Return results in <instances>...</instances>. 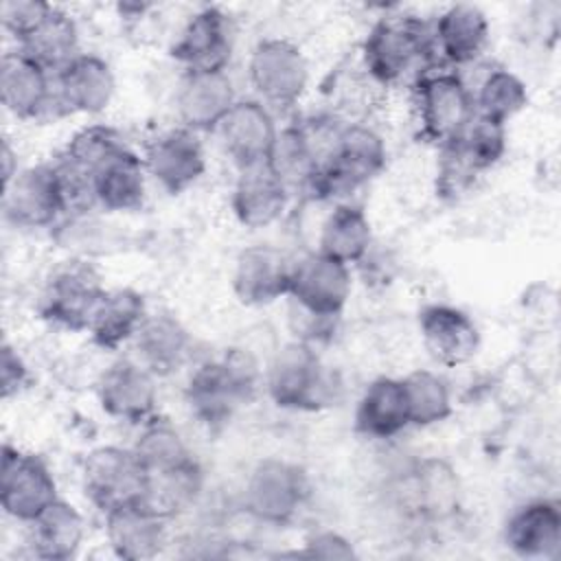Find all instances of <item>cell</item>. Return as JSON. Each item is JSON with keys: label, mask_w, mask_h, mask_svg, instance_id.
I'll list each match as a JSON object with an SVG mask.
<instances>
[{"label": "cell", "mask_w": 561, "mask_h": 561, "mask_svg": "<svg viewBox=\"0 0 561 561\" xmlns=\"http://www.w3.org/2000/svg\"><path fill=\"white\" fill-rule=\"evenodd\" d=\"M0 162H2V186H7L18 173V153L11 149L9 140H2V149H0Z\"/></svg>", "instance_id": "7bdbcfd3"}, {"label": "cell", "mask_w": 561, "mask_h": 561, "mask_svg": "<svg viewBox=\"0 0 561 561\" xmlns=\"http://www.w3.org/2000/svg\"><path fill=\"white\" fill-rule=\"evenodd\" d=\"M410 425L430 427L451 414V392L447 381L427 368H416L401 379Z\"/></svg>", "instance_id": "8d00e7d4"}, {"label": "cell", "mask_w": 561, "mask_h": 561, "mask_svg": "<svg viewBox=\"0 0 561 561\" xmlns=\"http://www.w3.org/2000/svg\"><path fill=\"white\" fill-rule=\"evenodd\" d=\"M351 270L318 250L291 263L289 302L291 309L316 318L337 322L351 298Z\"/></svg>", "instance_id": "9c48e42d"}, {"label": "cell", "mask_w": 561, "mask_h": 561, "mask_svg": "<svg viewBox=\"0 0 561 561\" xmlns=\"http://www.w3.org/2000/svg\"><path fill=\"white\" fill-rule=\"evenodd\" d=\"M55 92L61 114H101L116 92L114 70L103 57L79 53L55 72Z\"/></svg>", "instance_id": "7402d4cb"}, {"label": "cell", "mask_w": 561, "mask_h": 561, "mask_svg": "<svg viewBox=\"0 0 561 561\" xmlns=\"http://www.w3.org/2000/svg\"><path fill=\"white\" fill-rule=\"evenodd\" d=\"M412 103L421 140L436 149L454 140L476 116L471 88L445 66H427L414 75Z\"/></svg>", "instance_id": "5b68a950"}, {"label": "cell", "mask_w": 561, "mask_h": 561, "mask_svg": "<svg viewBox=\"0 0 561 561\" xmlns=\"http://www.w3.org/2000/svg\"><path fill=\"white\" fill-rule=\"evenodd\" d=\"M96 401L116 421L142 425L156 416V375L134 357L114 359L96 379Z\"/></svg>", "instance_id": "5bb4252c"}, {"label": "cell", "mask_w": 561, "mask_h": 561, "mask_svg": "<svg viewBox=\"0 0 561 561\" xmlns=\"http://www.w3.org/2000/svg\"><path fill=\"white\" fill-rule=\"evenodd\" d=\"M265 388L283 410L318 412L335 401L337 383L313 344L291 340L270 359Z\"/></svg>", "instance_id": "277c9868"}, {"label": "cell", "mask_w": 561, "mask_h": 561, "mask_svg": "<svg viewBox=\"0 0 561 561\" xmlns=\"http://www.w3.org/2000/svg\"><path fill=\"white\" fill-rule=\"evenodd\" d=\"M506 151V125L476 114L447 145L438 147L436 195L445 202L462 197L476 180L493 169Z\"/></svg>", "instance_id": "8992f818"}, {"label": "cell", "mask_w": 561, "mask_h": 561, "mask_svg": "<svg viewBox=\"0 0 561 561\" xmlns=\"http://www.w3.org/2000/svg\"><path fill=\"white\" fill-rule=\"evenodd\" d=\"M147 169L142 156L123 147L92 175L94 204L107 213H131L145 202Z\"/></svg>", "instance_id": "83f0119b"}, {"label": "cell", "mask_w": 561, "mask_h": 561, "mask_svg": "<svg viewBox=\"0 0 561 561\" xmlns=\"http://www.w3.org/2000/svg\"><path fill=\"white\" fill-rule=\"evenodd\" d=\"M291 195L267 160L239 169L230 193L237 221L250 230L267 228L283 217Z\"/></svg>", "instance_id": "603a6c76"}, {"label": "cell", "mask_w": 561, "mask_h": 561, "mask_svg": "<svg viewBox=\"0 0 561 561\" xmlns=\"http://www.w3.org/2000/svg\"><path fill=\"white\" fill-rule=\"evenodd\" d=\"M145 480V469L131 447L103 445L83 458V493L103 515L118 506L142 502Z\"/></svg>", "instance_id": "7c38bea8"}, {"label": "cell", "mask_w": 561, "mask_h": 561, "mask_svg": "<svg viewBox=\"0 0 561 561\" xmlns=\"http://www.w3.org/2000/svg\"><path fill=\"white\" fill-rule=\"evenodd\" d=\"M145 473H158L195 460L182 434L160 416H151L140 425V434L131 445Z\"/></svg>", "instance_id": "d590c367"}, {"label": "cell", "mask_w": 561, "mask_h": 561, "mask_svg": "<svg viewBox=\"0 0 561 561\" xmlns=\"http://www.w3.org/2000/svg\"><path fill=\"white\" fill-rule=\"evenodd\" d=\"M15 48L55 75L81 53L77 22L64 9L53 4L35 28L15 44Z\"/></svg>", "instance_id": "836d02e7"}, {"label": "cell", "mask_w": 561, "mask_h": 561, "mask_svg": "<svg viewBox=\"0 0 561 561\" xmlns=\"http://www.w3.org/2000/svg\"><path fill=\"white\" fill-rule=\"evenodd\" d=\"M419 333L427 355L445 368L471 362L480 348L476 322L454 305L434 302L423 307L419 311Z\"/></svg>", "instance_id": "ffe728a7"}, {"label": "cell", "mask_w": 561, "mask_h": 561, "mask_svg": "<svg viewBox=\"0 0 561 561\" xmlns=\"http://www.w3.org/2000/svg\"><path fill=\"white\" fill-rule=\"evenodd\" d=\"M259 390V364L243 348H228L221 357L199 362L184 388L191 414L208 430L224 427Z\"/></svg>", "instance_id": "6da1fadb"}, {"label": "cell", "mask_w": 561, "mask_h": 561, "mask_svg": "<svg viewBox=\"0 0 561 561\" xmlns=\"http://www.w3.org/2000/svg\"><path fill=\"white\" fill-rule=\"evenodd\" d=\"M362 66L379 85L399 83L410 70L436 66L430 24L414 13H386L364 37Z\"/></svg>", "instance_id": "3957f363"}, {"label": "cell", "mask_w": 561, "mask_h": 561, "mask_svg": "<svg viewBox=\"0 0 561 561\" xmlns=\"http://www.w3.org/2000/svg\"><path fill=\"white\" fill-rule=\"evenodd\" d=\"M504 543L522 559H557L561 552V504L537 497L517 506L504 524Z\"/></svg>", "instance_id": "d4e9b609"}, {"label": "cell", "mask_w": 561, "mask_h": 561, "mask_svg": "<svg viewBox=\"0 0 561 561\" xmlns=\"http://www.w3.org/2000/svg\"><path fill=\"white\" fill-rule=\"evenodd\" d=\"M309 500L302 467L283 458H265L252 467L243 486V508L263 524L287 526Z\"/></svg>", "instance_id": "ba28073f"}, {"label": "cell", "mask_w": 561, "mask_h": 561, "mask_svg": "<svg viewBox=\"0 0 561 561\" xmlns=\"http://www.w3.org/2000/svg\"><path fill=\"white\" fill-rule=\"evenodd\" d=\"M28 383V366L22 355L4 342L0 348V397L11 399Z\"/></svg>", "instance_id": "b9f144b4"}, {"label": "cell", "mask_w": 561, "mask_h": 561, "mask_svg": "<svg viewBox=\"0 0 561 561\" xmlns=\"http://www.w3.org/2000/svg\"><path fill=\"white\" fill-rule=\"evenodd\" d=\"M83 537V515L61 497L50 502L33 522H28V543L37 559L68 561L77 557Z\"/></svg>", "instance_id": "4dcf8cb0"}, {"label": "cell", "mask_w": 561, "mask_h": 561, "mask_svg": "<svg viewBox=\"0 0 561 561\" xmlns=\"http://www.w3.org/2000/svg\"><path fill=\"white\" fill-rule=\"evenodd\" d=\"M489 18L469 2L449 4L430 24V44L436 66L458 68L476 61L489 44Z\"/></svg>", "instance_id": "ac0fdd59"}, {"label": "cell", "mask_w": 561, "mask_h": 561, "mask_svg": "<svg viewBox=\"0 0 561 561\" xmlns=\"http://www.w3.org/2000/svg\"><path fill=\"white\" fill-rule=\"evenodd\" d=\"M57 497V482L48 462L37 454H26L4 443L0 454L2 511L28 524Z\"/></svg>", "instance_id": "4fadbf2b"}, {"label": "cell", "mask_w": 561, "mask_h": 561, "mask_svg": "<svg viewBox=\"0 0 561 561\" xmlns=\"http://www.w3.org/2000/svg\"><path fill=\"white\" fill-rule=\"evenodd\" d=\"M53 4L42 0H4L0 4L2 28L15 39V44L50 11Z\"/></svg>", "instance_id": "ab89813d"}, {"label": "cell", "mask_w": 561, "mask_h": 561, "mask_svg": "<svg viewBox=\"0 0 561 561\" xmlns=\"http://www.w3.org/2000/svg\"><path fill=\"white\" fill-rule=\"evenodd\" d=\"M0 101L20 121H42L59 112L55 75L22 50H7L0 59Z\"/></svg>", "instance_id": "9a60e30c"}, {"label": "cell", "mask_w": 561, "mask_h": 561, "mask_svg": "<svg viewBox=\"0 0 561 561\" xmlns=\"http://www.w3.org/2000/svg\"><path fill=\"white\" fill-rule=\"evenodd\" d=\"M123 147H127V142L123 140L118 129L105 123H94L72 134L64 151L59 153V160L72 171L92 180L96 169L105 164Z\"/></svg>", "instance_id": "f35d334b"}, {"label": "cell", "mask_w": 561, "mask_h": 561, "mask_svg": "<svg viewBox=\"0 0 561 561\" xmlns=\"http://www.w3.org/2000/svg\"><path fill=\"white\" fill-rule=\"evenodd\" d=\"M134 359H138L156 377L178 373L193 353V337L188 329L171 313H147L138 333L131 340Z\"/></svg>", "instance_id": "4316f807"}, {"label": "cell", "mask_w": 561, "mask_h": 561, "mask_svg": "<svg viewBox=\"0 0 561 561\" xmlns=\"http://www.w3.org/2000/svg\"><path fill=\"white\" fill-rule=\"evenodd\" d=\"M353 421L355 432L373 440L394 438L410 427L401 379L386 375L373 379L357 399Z\"/></svg>", "instance_id": "f1b7e54d"}, {"label": "cell", "mask_w": 561, "mask_h": 561, "mask_svg": "<svg viewBox=\"0 0 561 561\" xmlns=\"http://www.w3.org/2000/svg\"><path fill=\"white\" fill-rule=\"evenodd\" d=\"M105 287L101 274L85 259L59 263L44 283L37 311L42 320L64 331H88Z\"/></svg>", "instance_id": "52a82bcc"}, {"label": "cell", "mask_w": 561, "mask_h": 561, "mask_svg": "<svg viewBox=\"0 0 561 561\" xmlns=\"http://www.w3.org/2000/svg\"><path fill=\"white\" fill-rule=\"evenodd\" d=\"M248 79L265 107L289 110L307 90L309 64L296 44L270 37L252 48Z\"/></svg>", "instance_id": "30bf717a"}, {"label": "cell", "mask_w": 561, "mask_h": 561, "mask_svg": "<svg viewBox=\"0 0 561 561\" xmlns=\"http://www.w3.org/2000/svg\"><path fill=\"white\" fill-rule=\"evenodd\" d=\"M528 105L526 83L506 68L489 70L473 92L476 114L506 125Z\"/></svg>", "instance_id": "74e56055"}, {"label": "cell", "mask_w": 561, "mask_h": 561, "mask_svg": "<svg viewBox=\"0 0 561 561\" xmlns=\"http://www.w3.org/2000/svg\"><path fill=\"white\" fill-rule=\"evenodd\" d=\"M2 215L22 230H39L55 226L68 217L66 197L55 162H42L20 169V173L2 186Z\"/></svg>", "instance_id": "8fae6325"}, {"label": "cell", "mask_w": 561, "mask_h": 561, "mask_svg": "<svg viewBox=\"0 0 561 561\" xmlns=\"http://www.w3.org/2000/svg\"><path fill=\"white\" fill-rule=\"evenodd\" d=\"M408 504L427 522L449 519L460 504V482L451 465L440 458L419 460L410 471Z\"/></svg>", "instance_id": "f546056e"}, {"label": "cell", "mask_w": 561, "mask_h": 561, "mask_svg": "<svg viewBox=\"0 0 561 561\" xmlns=\"http://www.w3.org/2000/svg\"><path fill=\"white\" fill-rule=\"evenodd\" d=\"M167 522L145 502H131L105 513V537L114 557L123 561H147L167 543Z\"/></svg>", "instance_id": "484cf974"}, {"label": "cell", "mask_w": 561, "mask_h": 561, "mask_svg": "<svg viewBox=\"0 0 561 561\" xmlns=\"http://www.w3.org/2000/svg\"><path fill=\"white\" fill-rule=\"evenodd\" d=\"M147 313L149 311L140 291L131 287L107 289L88 327V333L101 351H118L121 346L131 344Z\"/></svg>", "instance_id": "1f68e13d"}, {"label": "cell", "mask_w": 561, "mask_h": 561, "mask_svg": "<svg viewBox=\"0 0 561 561\" xmlns=\"http://www.w3.org/2000/svg\"><path fill=\"white\" fill-rule=\"evenodd\" d=\"M370 243L373 228L364 208L353 202H337L320 226L316 250L351 265L368 254Z\"/></svg>", "instance_id": "d6a6232c"}, {"label": "cell", "mask_w": 561, "mask_h": 561, "mask_svg": "<svg viewBox=\"0 0 561 561\" xmlns=\"http://www.w3.org/2000/svg\"><path fill=\"white\" fill-rule=\"evenodd\" d=\"M215 134L219 136L224 153L237 169H243L270 158L278 127L272 110L259 99H237Z\"/></svg>", "instance_id": "d6986e66"}, {"label": "cell", "mask_w": 561, "mask_h": 561, "mask_svg": "<svg viewBox=\"0 0 561 561\" xmlns=\"http://www.w3.org/2000/svg\"><path fill=\"white\" fill-rule=\"evenodd\" d=\"M147 175L171 195L191 188L206 171L204 147L195 131L173 127L153 136L142 153Z\"/></svg>", "instance_id": "2e32d148"}, {"label": "cell", "mask_w": 561, "mask_h": 561, "mask_svg": "<svg viewBox=\"0 0 561 561\" xmlns=\"http://www.w3.org/2000/svg\"><path fill=\"white\" fill-rule=\"evenodd\" d=\"M291 263L274 245L256 243L239 252L232 270V291L245 307H265L289 294Z\"/></svg>", "instance_id": "44dd1931"}, {"label": "cell", "mask_w": 561, "mask_h": 561, "mask_svg": "<svg viewBox=\"0 0 561 561\" xmlns=\"http://www.w3.org/2000/svg\"><path fill=\"white\" fill-rule=\"evenodd\" d=\"M237 103L228 70L184 72L175 90V112L191 131H215Z\"/></svg>", "instance_id": "cb8c5ba5"}, {"label": "cell", "mask_w": 561, "mask_h": 561, "mask_svg": "<svg viewBox=\"0 0 561 561\" xmlns=\"http://www.w3.org/2000/svg\"><path fill=\"white\" fill-rule=\"evenodd\" d=\"M145 478L142 502L169 522L188 511L204 486V471L197 458L175 469L145 473Z\"/></svg>", "instance_id": "e575fe53"}, {"label": "cell", "mask_w": 561, "mask_h": 561, "mask_svg": "<svg viewBox=\"0 0 561 561\" xmlns=\"http://www.w3.org/2000/svg\"><path fill=\"white\" fill-rule=\"evenodd\" d=\"M298 554L311 557V559H353V557H357L353 543L335 530L311 533L305 539V548Z\"/></svg>", "instance_id": "60d3db41"}, {"label": "cell", "mask_w": 561, "mask_h": 561, "mask_svg": "<svg viewBox=\"0 0 561 561\" xmlns=\"http://www.w3.org/2000/svg\"><path fill=\"white\" fill-rule=\"evenodd\" d=\"M386 158V142L373 127L344 123L318 169L307 199L348 202L355 191L383 171Z\"/></svg>", "instance_id": "7a4b0ae2"}, {"label": "cell", "mask_w": 561, "mask_h": 561, "mask_svg": "<svg viewBox=\"0 0 561 561\" xmlns=\"http://www.w3.org/2000/svg\"><path fill=\"white\" fill-rule=\"evenodd\" d=\"M169 53L184 72L226 70L232 57V28L228 15L217 7L195 11L182 26Z\"/></svg>", "instance_id": "e0dca14e"}]
</instances>
